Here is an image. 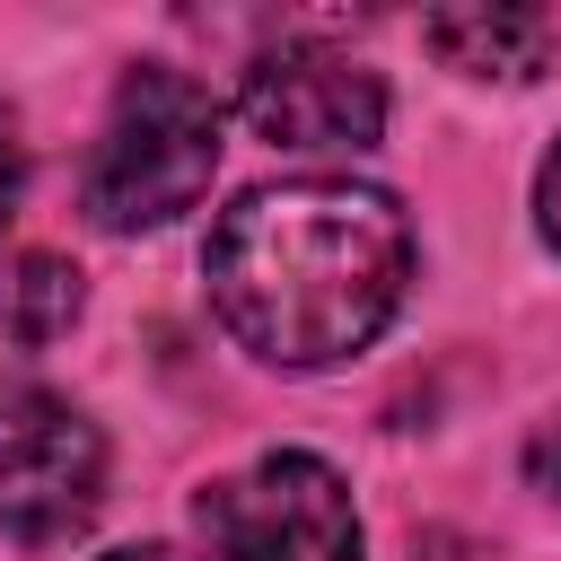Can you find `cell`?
<instances>
[{"mask_svg":"<svg viewBox=\"0 0 561 561\" xmlns=\"http://www.w3.org/2000/svg\"><path fill=\"white\" fill-rule=\"evenodd\" d=\"M210 316L272 368H333L368 351L412 289V219L351 175L254 184L202 245Z\"/></svg>","mask_w":561,"mask_h":561,"instance_id":"obj_1","label":"cell"},{"mask_svg":"<svg viewBox=\"0 0 561 561\" xmlns=\"http://www.w3.org/2000/svg\"><path fill=\"white\" fill-rule=\"evenodd\" d=\"M210 175H219V96L193 70H167V61L123 70L105 131L88 149V175H79L88 219L114 228V237L167 228L175 210H193L210 193Z\"/></svg>","mask_w":561,"mask_h":561,"instance_id":"obj_2","label":"cell"},{"mask_svg":"<svg viewBox=\"0 0 561 561\" xmlns=\"http://www.w3.org/2000/svg\"><path fill=\"white\" fill-rule=\"evenodd\" d=\"M193 535L210 561H359L351 491L307 447H280V456H254L245 473H219L193 500Z\"/></svg>","mask_w":561,"mask_h":561,"instance_id":"obj_3","label":"cell"},{"mask_svg":"<svg viewBox=\"0 0 561 561\" xmlns=\"http://www.w3.org/2000/svg\"><path fill=\"white\" fill-rule=\"evenodd\" d=\"M96 491H105L96 421L44 386H0V535L61 543L96 517Z\"/></svg>","mask_w":561,"mask_h":561,"instance_id":"obj_4","label":"cell"},{"mask_svg":"<svg viewBox=\"0 0 561 561\" xmlns=\"http://www.w3.org/2000/svg\"><path fill=\"white\" fill-rule=\"evenodd\" d=\"M237 114L272 149H368L386 131V88H377V70H359L342 53L272 44V53L245 61Z\"/></svg>","mask_w":561,"mask_h":561,"instance_id":"obj_5","label":"cell"},{"mask_svg":"<svg viewBox=\"0 0 561 561\" xmlns=\"http://www.w3.org/2000/svg\"><path fill=\"white\" fill-rule=\"evenodd\" d=\"M421 44L465 79H543L561 26L543 9H430Z\"/></svg>","mask_w":561,"mask_h":561,"instance_id":"obj_6","label":"cell"},{"mask_svg":"<svg viewBox=\"0 0 561 561\" xmlns=\"http://www.w3.org/2000/svg\"><path fill=\"white\" fill-rule=\"evenodd\" d=\"M79 307H88V280H79V263H61V254H0V342H18V351H44V342H61L70 324H79Z\"/></svg>","mask_w":561,"mask_h":561,"instance_id":"obj_7","label":"cell"},{"mask_svg":"<svg viewBox=\"0 0 561 561\" xmlns=\"http://www.w3.org/2000/svg\"><path fill=\"white\" fill-rule=\"evenodd\" d=\"M526 482H535L543 500H561V421H543V430L526 438Z\"/></svg>","mask_w":561,"mask_h":561,"instance_id":"obj_8","label":"cell"},{"mask_svg":"<svg viewBox=\"0 0 561 561\" xmlns=\"http://www.w3.org/2000/svg\"><path fill=\"white\" fill-rule=\"evenodd\" d=\"M18 193H26V140H18V114L0 105V219L18 210Z\"/></svg>","mask_w":561,"mask_h":561,"instance_id":"obj_9","label":"cell"},{"mask_svg":"<svg viewBox=\"0 0 561 561\" xmlns=\"http://www.w3.org/2000/svg\"><path fill=\"white\" fill-rule=\"evenodd\" d=\"M535 228H543V245L561 254V140H552V158L535 167Z\"/></svg>","mask_w":561,"mask_h":561,"instance_id":"obj_10","label":"cell"},{"mask_svg":"<svg viewBox=\"0 0 561 561\" xmlns=\"http://www.w3.org/2000/svg\"><path fill=\"white\" fill-rule=\"evenodd\" d=\"M96 561H175L167 543H123V552H96Z\"/></svg>","mask_w":561,"mask_h":561,"instance_id":"obj_11","label":"cell"}]
</instances>
